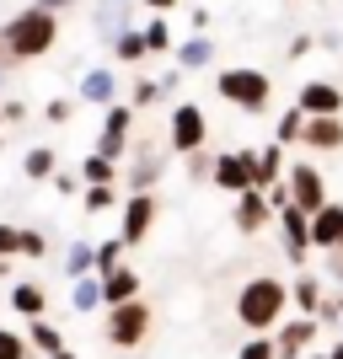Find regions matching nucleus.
Here are the masks:
<instances>
[{
    "instance_id": "nucleus-21",
    "label": "nucleus",
    "mask_w": 343,
    "mask_h": 359,
    "mask_svg": "<svg viewBox=\"0 0 343 359\" xmlns=\"http://www.w3.org/2000/svg\"><path fill=\"white\" fill-rule=\"evenodd\" d=\"M290 300H295L306 316H316V306H322V279H316V273H300L295 285H290Z\"/></svg>"
},
{
    "instance_id": "nucleus-32",
    "label": "nucleus",
    "mask_w": 343,
    "mask_h": 359,
    "mask_svg": "<svg viewBox=\"0 0 343 359\" xmlns=\"http://www.w3.org/2000/svg\"><path fill=\"white\" fill-rule=\"evenodd\" d=\"M161 81H135V86H129V107H150V102H161Z\"/></svg>"
},
{
    "instance_id": "nucleus-27",
    "label": "nucleus",
    "mask_w": 343,
    "mask_h": 359,
    "mask_svg": "<svg viewBox=\"0 0 343 359\" xmlns=\"http://www.w3.org/2000/svg\"><path fill=\"white\" fill-rule=\"evenodd\" d=\"M209 60H215V43H209V38H188V43L177 48V65H182V70H204Z\"/></svg>"
},
{
    "instance_id": "nucleus-45",
    "label": "nucleus",
    "mask_w": 343,
    "mask_h": 359,
    "mask_svg": "<svg viewBox=\"0 0 343 359\" xmlns=\"http://www.w3.org/2000/svg\"><path fill=\"white\" fill-rule=\"evenodd\" d=\"M48 359H81V354H70V348H54V354H48Z\"/></svg>"
},
{
    "instance_id": "nucleus-15",
    "label": "nucleus",
    "mask_w": 343,
    "mask_h": 359,
    "mask_svg": "<svg viewBox=\"0 0 343 359\" xmlns=\"http://www.w3.org/2000/svg\"><path fill=\"white\" fill-rule=\"evenodd\" d=\"M343 236V204H322V210H311V247H338Z\"/></svg>"
},
{
    "instance_id": "nucleus-17",
    "label": "nucleus",
    "mask_w": 343,
    "mask_h": 359,
    "mask_svg": "<svg viewBox=\"0 0 343 359\" xmlns=\"http://www.w3.org/2000/svg\"><path fill=\"white\" fill-rule=\"evenodd\" d=\"M123 182H129L135 194H150V188L161 182V156H156V150H140V161H129V172H123Z\"/></svg>"
},
{
    "instance_id": "nucleus-31",
    "label": "nucleus",
    "mask_w": 343,
    "mask_h": 359,
    "mask_svg": "<svg viewBox=\"0 0 343 359\" xmlns=\"http://www.w3.org/2000/svg\"><path fill=\"white\" fill-rule=\"evenodd\" d=\"M145 43H150V54H172V27H166V16H156L145 27Z\"/></svg>"
},
{
    "instance_id": "nucleus-13",
    "label": "nucleus",
    "mask_w": 343,
    "mask_h": 359,
    "mask_svg": "<svg viewBox=\"0 0 343 359\" xmlns=\"http://www.w3.org/2000/svg\"><path fill=\"white\" fill-rule=\"evenodd\" d=\"M269 220H274L269 194H257V188H241V204H236V231H241V236H257V231H263Z\"/></svg>"
},
{
    "instance_id": "nucleus-39",
    "label": "nucleus",
    "mask_w": 343,
    "mask_h": 359,
    "mask_svg": "<svg viewBox=\"0 0 343 359\" xmlns=\"http://www.w3.org/2000/svg\"><path fill=\"white\" fill-rule=\"evenodd\" d=\"M11 252H22V231H16V225H0V257H11Z\"/></svg>"
},
{
    "instance_id": "nucleus-34",
    "label": "nucleus",
    "mask_w": 343,
    "mask_h": 359,
    "mask_svg": "<svg viewBox=\"0 0 343 359\" xmlns=\"http://www.w3.org/2000/svg\"><path fill=\"white\" fill-rule=\"evenodd\" d=\"M27 338L22 332H11V327H0V359H27Z\"/></svg>"
},
{
    "instance_id": "nucleus-9",
    "label": "nucleus",
    "mask_w": 343,
    "mask_h": 359,
    "mask_svg": "<svg viewBox=\"0 0 343 359\" xmlns=\"http://www.w3.org/2000/svg\"><path fill=\"white\" fill-rule=\"evenodd\" d=\"M284 182H290V198H295L300 210H322V204H328V182H322V172H316V166H290V172H284Z\"/></svg>"
},
{
    "instance_id": "nucleus-41",
    "label": "nucleus",
    "mask_w": 343,
    "mask_h": 359,
    "mask_svg": "<svg viewBox=\"0 0 343 359\" xmlns=\"http://www.w3.org/2000/svg\"><path fill=\"white\" fill-rule=\"evenodd\" d=\"M311 48H316V38H306V32H300V38H295V43H290V48H284V54H290V60H306Z\"/></svg>"
},
{
    "instance_id": "nucleus-22",
    "label": "nucleus",
    "mask_w": 343,
    "mask_h": 359,
    "mask_svg": "<svg viewBox=\"0 0 343 359\" xmlns=\"http://www.w3.org/2000/svg\"><path fill=\"white\" fill-rule=\"evenodd\" d=\"M70 306H75L81 316L97 311V306H107V300H102V279H86V273H81V279H75V290H70Z\"/></svg>"
},
{
    "instance_id": "nucleus-20",
    "label": "nucleus",
    "mask_w": 343,
    "mask_h": 359,
    "mask_svg": "<svg viewBox=\"0 0 343 359\" xmlns=\"http://www.w3.org/2000/svg\"><path fill=\"white\" fill-rule=\"evenodd\" d=\"M43 306H48V290H43V285H32V279L11 285V311H22V316H43Z\"/></svg>"
},
{
    "instance_id": "nucleus-5",
    "label": "nucleus",
    "mask_w": 343,
    "mask_h": 359,
    "mask_svg": "<svg viewBox=\"0 0 343 359\" xmlns=\"http://www.w3.org/2000/svg\"><path fill=\"white\" fill-rule=\"evenodd\" d=\"M166 140H172V156H188V150H199L209 140V118L199 102H177L172 107V129H166Z\"/></svg>"
},
{
    "instance_id": "nucleus-47",
    "label": "nucleus",
    "mask_w": 343,
    "mask_h": 359,
    "mask_svg": "<svg viewBox=\"0 0 343 359\" xmlns=\"http://www.w3.org/2000/svg\"><path fill=\"white\" fill-rule=\"evenodd\" d=\"M328 359H343V338H338V348H332V354H328Z\"/></svg>"
},
{
    "instance_id": "nucleus-14",
    "label": "nucleus",
    "mask_w": 343,
    "mask_h": 359,
    "mask_svg": "<svg viewBox=\"0 0 343 359\" xmlns=\"http://www.w3.org/2000/svg\"><path fill=\"white\" fill-rule=\"evenodd\" d=\"M295 107L311 118V113H343V91L332 86V81H311V86H300Z\"/></svg>"
},
{
    "instance_id": "nucleus-10",
    "label": "nucleus",
    "mask_w": 343,
    "mask_h": 359,
    "mask_svg": "<svg viewBox=\"0 0 343 359\" xmlns=\"http://www.w3.org/2000/svg\"><path fill=\"white\" fill-rule=\"evenodd\" d=\"M316 327H322V322H316V316H306V311H300L295 322H284V332L274 338V359H300L306 348L316 344Z\"/></svg>"
},
{
    "instance_id": "nucleus-50",
    "label": "nucleus",
    "mask_w": 343,
    "mask_h": 359,
    "mask_svg": "<svg viewBox=\"0 0 343 359\" xmlns=\"http://www.w3.org/2000/svg\"><path fill=\"white\" fill-rule=\"evenodd\" d=\"M0 123H6V118H0Z\"/></svg>"
},
{
    "instance_id": "nucleus-36",
    "label": "nucleus",
    "mask_w": 343,
    "mask_h": 359,
    "mask_svg": "<svg viewBox=\"0 0 343 359\" xmlns=\"http://www.w3.org/2000/svg\"><path fill=\"white\" fill-rule=\"evenodd\" d=\"M188 177H215V161L204 156V145H199V150H188Z\"/></svg>"
},
{
    "instance_id": "nucleus-18",
    "label": "nucleus",
    "mask_w": 343,
    "mask_h": 359,
    "mask_svg": "<svg viewBox=\"0 0 343 359\" xmlns=\"http://www.w3.org/2000/svg\"><path fill=\"white\" fill-rule=\"evenodd\" d=\"M113 97H119V81H113V70H86V75H81V102L107 107Z\"/></svg>"
},
{
    "instance_id": "nucleus-37",
    "label": "nucleus",
    "mask_w": 343,
    "mask_h": 359,
    "mask_svg": "<svg viewBox=\"0 0 343 359\" xmlns=\"http://www.w3.org/2000/svg\"><path fill=\"white\" fill-rule=\"evenodd\" d=\"M43 252H48L43 231H22V257H43Z\"/></svg>"
},
{
    "instance_id": "nucleus-49",
    "label": "nucleus",
    "mask_w": 343,
    "mask_h": 359,
    "mask_svg": "<svg viewBox=\"0 0 343 359\" xmlns=\"http://www.w3.org/2000/svg\"><path fill=\"white\" fill-rule=\"evenodd\" d=\"M338 247H343V236H338Z\"/></svg>"
},
{
    "instance_id": "nucleus-38",
    "label": "nucleus",
    "mask_w": 343,
    "mask_h": 359,
    "mask_svg": "<svg viewBox=\"0 0 343 359\" xmlns=\"http://www.w3.org/2000/svg\"><path fill=\"white\" fill-rule=\"evenodd\" d=\"M236 359H274V344L263 338V332H257L253 344H241V354H236Z\"/></svg>"
},
{
    "instance_id": "nucleus-19",
    "label": "nucleus",
    "mask_w": 343,
    "mask_h": 359,
    "mask_svg": "<svg viewBox=\"0 0 343 359\" xmlns=\"http://www.w3.org/2000/svg\"><path fill=\"white\" fill-rule=\"evenodd\" d=\"M107 48H113V60H119V65H140V60H145V54H150L145 32H135V27L113 32V38H107Z\"/></svg>"
},
{
    "instance_id": "nucleus-24",
    "label": "nucleus",
    "mask_w": 343,
    "mask_h": 359,
    "mask_svg": "<svg viewBox=\"0 0 343 359\" xmlns=\"http://www.w3.org/2000/svg\"><path fill=\"white\" fill-rule=\"evenodd\" d=\"M22 172H27L32 182H43V177H54V172H60V156H54L48 145H38V150H27V161H22Z\"/></svg>"
},
{
    "instance_id": "nucleus-48",
    "label": "nucleus",
    "mask_w": 343,
    "mask_h": 359,
    "mask_svg": "<svg viewBox=\"0 0 343 359\" xmlns=\"http://www.w3.org/2000/svg\"><path fill=\"white\" fill-rule=\"evenodd\" d=\"M311 359H328V354H311Z\"/></svg>"
},
{
    "instance_id": "nucleus-33",
    "label": "nucleus",
    "mask_w": 343,
    "mask_h": 359,
    "mask_svg": "<svg viewBox=\"0 0 343 359\" xmlns=\"http://www.w3.org/2000/svg\"><path fill=\"white\" fill-rule=\"evenodd\" d=\"M86 210L91 215L113 210V182H86Z\"/></svg>"
},
{
    "instance_id": "nucleus-25",
    "label": "nucleus",
    "mask_w": 343,
    "mask_h": 359,
    "mask_svg": "<svg viewBox=\"0 0 343 359\" xmlns=\"http://www.w3.org/2000/svg\"><path fill=\"white\" fill-rule=\"evenodd\" d=\"M91 269H97V247H91V241H70V252H65V273L81 279V273H91Z\"/></svg>"
},
{
    "instance_id": "nucleus-11",
    "label": "nucleus",
    "mask_w": 343,
    "mask_h": 359,
    "mask_svg": "<svg viewBox=\"0 0 343 359\" xmlns=\"http://www.w3.org/2000/svg\"><path fill=\"white\" fill-rule=\"evenodd\" d=\"M150 220H156V198H150V194H129V204H123V225H119L123 247H140V241L150 236Z\"/></svg>"
},
{
    "instance_id": "nucleus-42",
    "label": "nucleus",
    "mask_w": 343,
    "mask_h": 359,
    "mask_svg": "<svg viewBox=\"0 0 343 359\" xmlns=\"http://www.w3.org/2000/svg\"><path fill=\"white\" fill-rule=\"evenodd\" d=\"M43 113H48V123H65V118H70V113H75V107H70V102H65V97H60V102H48Z\"/></svg>"
},
{
    "instance_id": "nucleus-35",
    "label": "nucleus",
    "mask_w": 343,
    "mask_h": 359,
    "mask_svg": "<svg viewBox=\"0 0 343 359\" xmlns=\"http://www.w3.org/2000/svg\"><path fill=\"white\" fill-rule=\"evenodd\" d=\"M119 257H123V236L102 241V247H97V273H107V269H119Z\"/></svg>"
},
{
    "instance_id": "nucleus-16",
    "label": "nucleus",
    "mask_w": 343,
    "mask_h": 359,
    "mask_svg": "<svg viewBox=\"0 0 343 359\" xmlns=\"http://www.w3.org/2000/svg\"><path fill=\"white\" fill-rule=\"evenodd\" d=\"M129 295H140V273L129 269V263L107 269L102 273V300H107V306H119V300H129Z\"/></svg>"
},
{
    "instance_id": "nucleus-1",
    "label": "nucleus",
    "mask_w": 343,
    "mask_h": 359,
    "mask_svg": "<svg viewBox=\"0 0 343 359\" xmlns=\"http://www.w3.org/2000/svg\"><path fill=\"white\" fill-rule=\"evenodd\" d=\"M54 43H60V11H48V6L16 11L11 22L0 27V48H6L11 60H43Z\"/></svg>"
},
{
    "instance_id": "nucleus-3",
    "label": "nucleus",
    "mask_w": 343,
    "mask_h": 359,
    "mask_svg": "<svg viewBox=\"0 0 343 359\" xmlns=\"http://www.w3.org/2000/svg\"><path fill=\"white\" fill-rule=\"evenodd\" d=\"M215 91H220L225 102H236L241 113H263V107H269L274 81H269L263 70H247V65H236V70H220V75H215Z\"/></svg>"
},
{
    "instance_id": "nucleus-46",
    "label": "nucleus",
    "mask_w": 343,
    "mask_h": 359,
    "mask_svg": "<svg viewBox=\"0 0 343 359\" xmlns=\"http://www.w3.org/2000/svg\"><path fill=\"white\" fill-rule=\"evenodd\" d=\"M6 70H11V60H0V86H6Z\"/></svg>"
},
{
    "instance_id": "nucleus-28",
    "label": "nucleus",
    "mask_w": 343,
    "mask_h": 359,
    "mask_svg": "<svg viewBox=\"0 0 343 359\" xmlns=\"http://www.w3.org/2000/svg\"><path fill=\"white\" fill-rule=\"evenodd\" d=\"M97 27H102L107 38H113V32H123V27H129V6H123V0H107V6H97Z\"/></svg>"
},
{
    "instance_id": "nucleus-23",
    "label": "nucleus",
    "mask_w": 343,
    "mask_h": 359,
    "mask_svg": "<svg viewBox=\"0 0 343 359\" xmlns=\"http://www.w3.org/2000/svg\"><path fill=\"white\" fill-rule=\"evenodd\" d=\"M279 177H284V150H279V140H274V145L257 150V188H269V182H279Z\"/></svg>"
},
{
    "instance_id": "nucleus-29",
    "label": "nucleus",
    "mask_w": 343,
    "mask_h": 359,
    "mask_svg": "<svg viewBox=\"0 0 343 359\" xmlns=\"http://www.w3.org/2000/svg\"><path fill=\"white\" fill-rule=\"evenodd\" d=\"M81 177H86V182H113V177H119V161H107L102 150H91L86 161H81Z\"/></svg>"
},
{
    "instance_id": "nucleus-6",
    "label": "nucleus",
    "mask_w": 343,
    "mask_h": 359,
    "mask_svg": "<svg viewBox=\"0 0 343 359\" xmlns=\"http://www.w3.org/2000/svg\"><path fill=\"white\" fill-rule=\"evenodd\" d=\"M215 188H225V194L257 188V150H231V156H215Z\"/></svg>"
},
{
    "instance_id": "nucleus-44",
    "label": "nucleus",
    "mask_w": 343,
    "mask_h": 359,
    "mask_svg": "<svg viewBox=\"0 0 343 359\" xmlns=\"http://www.w3.org/2000/svg\"><path fill=\"white\" fill-rule=\"evenodd\" d=\"M38 6H48V11H70V6H81V0H38Z\"/></svg>"
},
{
    "instance_id": "nucleus-4",
    "label": "nucleus",
    "mask_w": 343,
    "mask_h": 359,
    "mask_svg": "<svg viewBox=\"0 0 343 359\" xmlns=\"http://www.w3.org/2000/svg\"><path fill=\"white\" fill-rule=\"evenodd\" d=\"M150 332V306L140 295L119 300V306H107V344L113 348H140Z\"/></svg>"
},
{
    "instance_id": "nucleus-12",
    "label": "nucleus",
    "mask_w": 343,
    "mask_h": 359,
    "mask_svg": "<svg viewBox=\"0 0 343 359\" xmlns=\"http://www.w3.org/2000/svg\"><path fill=\"white\" fill-rule=\"evenodd\" d=\"M300 145L311 150H338L343 145V113H311L306 129H300Z\"/></svg>"
},
{
    "instance_id": "nucleus-40",
    "label": "nucleus",
    "mask_w": 343,
    "mask_h": 359,
    "mask_svg": "<svg viewBox=\"0 0 343 359\" xmlns=\"http://www.w3.org/2000/svg\"><path fill=\"white\" fill-rule=\"evenodd\" d=\"M269 204H274V215L290 204V182H284V177H279V182H269Z\"/></svg>"
},
{
    "instance_id": "nucleus-43",
    "label": "nucleus",
    "mask_w": 343,
    "mask_h": 359,
    "mask_svg": "<svg viewBox=\"0 0 343 359\" xmlns=\"http://www.w3.org/2000/svg\"><path fill=\"white\" fill-rule=\"evenodd\" d=\"M140 6H150L156 16H172V11H177V0H140Z\"/></svg>"
},
{
    "instance_id": "nucleus-26",
    "label": "nucleus",
    "mask_w": 343,
    "mask_h": 359,
    "mask_svg": "<svg viewBox=\"0 0 343 359\" xmlns=\"http://www.w3.org/2000/svg\"><path fill=\"white\" fill-rule=\"evenodd\" d=\"M27 344H32V348H43V354H54V348H65V332L54 327V322H43V316H32Z\"/></svg>"
},
{
    "instance_id": "nucleus-2",
    "label": "nucleus",
    "mask_w": 343,
    "mask_h": 359,
    "mask_svg": "<svg viewBox=\"0 0 343 359\" xmlns=\"http://www.w3.org/2000/svg\"><path fill=\"white\" fill-rule=\"evenodd\" d=\"M284 306H290V285H279L274 273H257L236 295V316H241V327H253V332H269L284 316Z\"/></svg>"
},
{
    "instance_id": "nucleus-7",
    "label": "nucleus",
    "mask_w": 343,
    "mask_h": 359,
    "mask_svg": "<svg viewBox=\"0 0 343 359\" xmlns=\"http://www.w3.org/2000/svg\"><path fill=\"white\" fill-rule=\"evenodd\" d=\"M279 225H284V257L306 263V252H311V210H300L295 198H290L279 210Z\"/></svg>"
},
{
    "instance_id": "nucleus-8",
    "label": "nucleus",
    "mask_w": 343,
    "mask_h": 359,
    "mask_svg": "<svg viewBox=\"0 0 343 359\" xmlns=\"http://www.w3.org/2000/svg\"><path fill=\"white\" fill-rule=\"evenodd\" d=\"M129 129H135V107L107 102V123H102V140H97V150H102L107 161H119L123 150H129Z\"/></svg>"
},
{
    "instance_id": "nucleus-30",
    "label": "nucleus",
    "mask_w": 343,
    "mask_h": 359,
    "mask_svg": "<svg viewBox=\"0 0 343 359\" xmlns=\"http://www.w3.org/2000/svg\"><path fill=\"white\" fill-rule=\"evenodd\" d=\"M300 129H306V113H300V107H284V113H279V129H274V140H279V145H295Z\"/></svg>"
}]
</instances>
